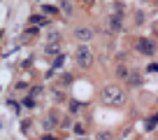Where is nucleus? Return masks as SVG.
I'll return each instance as SVG.
<instances>
[{
	"mask_svg": "<svg viewBox=\"0 0 158 140\" xmlns=\"http://www.w3.org/2000/svg\"><path fill=\"white\" fill-rule=\"evenodd\" d=\"M100 96H102V103L107 107H123L126 105V91L118 84H107Z\"/></svg>",
	"mask_w": 158,
	"mask_h": 140,
	"instance_id": "f257e3e1",
	"label": "nucleus"
},
{
	"mask_svg": "<svg viewBox=\"0 0 158 140\" xmlns=\"http://www.w3.org/2000/svg\"><path fill=\"white\" fill-rule=\"evenodd\" d=\"M74 59H77V65H79L81 70L89 68V65L93 63V54H91V49H89L86 45H81L77 51H74Z\"/></svg>",
	"mask_w": 158,
	"mask_h": 140,
	"instance_id": "f03ea898",
	"label": "nucleus"
},
{
	"mask_svg": "<svg viewBox=\"0 0 158 140\" xmlns=\"http://www.w3.org/2000/svg\"><path fill=\"white\" fill-rule=\"evenodd\" d=\"M137 51L144 56H151L156 54V45H153V40H149V37H142V40L137 42Z\"/></svg>",
	"mask_w": 158,
	"mask_h": 140,
	"instance_id": "7ed1b4c3",
	"label": "nucleus"
},
{
	"mask_svg": "<svg viewBox=\"0 0 158 140\" xmlns=\"http://www.w3.org/2000/svg\"><path fill=\"white\" fill-rule=\"evenodd\" d=\"M74 37H77L79 42H89L91 37H93V30H91V28H84V26H81V28L74 30Z\"/></svg>",
	"mask_w": 158,
	"mask_h": 140,
	"instance_id": "20e7f679",
	"label": "nucleus"
},
{
	"mask_svg": "<svg viewBox=\"0 0 158 140\" xmlns=\"http://www.w3.org/2000/svg\"><path fill=\"white\" fill-rule=\"evenodd\" d=\"M116 77H118V80H128V77H130V68L118 65V68H116Z\"/></svg>",
	"mask_w": 158,
	"mask_h": 140,
	"instance_id": "39448f33",
	"label": "nucleus"
},
{
	"mask_svg": "<svg viewBox=\"0 0 158 140\" xmlns=\"http://www.w3.org/2000/svg\"><path fill=\"white\" fill-rule=\"evenodd\" d=\"M30 24H33V26H44L47 19H44V16H40V14H35V16H30Z\"/></svg>",
	"mask_w": 158,
	"mask_h": 140,
	"instance_id": "423d86ee",
	"label": "nucleus"
},
{
	"mask_svg": "<svg viewBox=\"0 0 158 140\" xmlns=\"http://www.w3.org/2000/svg\"><path fill=\"white\" fill-rule=\"evenodd\" d=\"M156 126H158V115H153L151 119L147 121V131H153V129H156Z\"/></svg>",
	"mask_w": 158,
	"mask_h": 140,
	"instance_id": "0eeeda50",
	"label": "nucleus"
},
{
	"mask_svg": "<svg viewBox=\"0 0 158 140\" xmlns=\"http://www.w3.org/2000/svg\"><path fill=\"white\" fill-rule=\"evenodd\" d=\"M60 10H63L65 14H72V5H70V2H65V0L60 2Z\"/></svg>",
	"mask_w": 158,
	"mask_h": 140,
	"instance_id": "6e6552de",
	"label": "nucleus"
},
{
	"mask_svg": "<svg viewBox=\"0 0 158 140\" xmlns=\"http://www.w3.org/2000/svg\"><path fill=\"white\" fill-rule=\"evenodd\" d=\"M44 14H58V7H49V5H44Z\"/></svg>",
	"mask_w": 158,
	"mask_h": 140,
	"instance_id": "1a4fd4ad",
	"label": "nucleus"
},
{
	"mask_svg": "<svg viewBox=\"0 0 158 140\" xmlns=\"http://www.w3.org/2000/svg\"><path fill=\"white\" fill-rule=\"evenodd\" d=\"M74 133H77V135H84V133H86L84 124H77V126H74Z\"/></svg>",
	"mask_w": 158,
	"mask_h": 140,
	"instance_id": "9d476101",
	"label": "nucleus"
},
{
	"mask_svg": "<svg viewBox=\"0 0 158 140\" xmlns=\"http://www.w3.org/2000/svg\"><path fill=\"white\" fill-rule=\"evenodd\" d=\"M63 61H65V56H56V61H54V70H56V68H60V65H63Z\"/></svg>",
	"mask_w": 158,
	"mask_h": 140,
	"instance_id": "9b49d317",
	"label": "nucleus"
},
{
	"mask_svg": "<svg viewBox=\"0 0 158 140\" xmlns=\"http://www.w3.org/2000/svg\"><path fill=\"white\" fill-rule=\"evenodd\" d=\"M70 112H79V103H77V100H72V103H70Z\"/></svg>",
	"mask_w": 158,
	"mask_h": 140,
	"instance_id": "f8f14e48",
	"label": "nucleus"
},
{
	"mask_svg": "<svg viewBox=\"0 0 158 140\" xmlns=\"http://www.w3.org/2000/svg\"><path fill=\"white\" fill-rule=\"evenodd\" d=\"M23 105H26V107H35V100H33V98H26Z\"/></svg>",
	"mask_w": 158,
	"mask_h": 140,
	"instance_id": "ddd939ff",
	"label": "nucleus"
},
{
	"mask_svg": "<svg viewBox=\"0 0 158 140\" xmlns=\"http://www.w3.org/2000/svg\"><path fill=\"white\" fill-rule=\"evenodd\" d=\"M147 70H149V72H158V63H151Z\"/></svg>",
	"mask_w": 158,
	"mask_h": 140,
	"instance_id": "4468645a",
	"label": "nucleus"
},
{
	"mask_svg": "<svg viewBox=\"0 0 158 140\" xmlns=\"http://www.w3.org/2000/svg\"><path fill=\"white\" fill-rule=\"evenodd\" d=\"M98 140H112V135H109V133H100Z\"/></svg>",
	"mask_w": 158,
	"mask_h": 140,
	"instance_id": "2eb2a0df",
	"label": "nucleus"
},
{
	"mask_svg": "<svg viewBox=\"0 0 158 140\" xmlns=\"http://www.w3.org/2000/svg\"><path fill=\"white\" fill-rule=\"evenodd\" d=\"M10 107H12L14 112H19V103H14V100H10Z\"/></svg>",
	"mask_w": 158,
	"mask_h": 140,
	"instance_id": "dca6fc26",
	"label": "nucleus"
},
{
	"mask_svg": "<svg viewBox=\"0 0 158 140\" xmlns=\"http://www.w3.org/2000/svg\"><path fill=\"white\" fill-rule=\"evenodd\" d=\"M42 140H56V138H54V135H44Z\"/></svg>",
	"mask_w": 158,
	"mask_h": 140,
	"instance_id": "f3484780",
	"label": "nucleus"
},
{
	"mask_svg": "<svg viewBox=\"0 0 158 140\" xmlns=\"http://www.w3.org/2000/svg\"><path fill=\"white\" fill-rule=\"evenodd\" d=\"M81 2H84V5H91V2H93V0H81Z\"/></svg>",
	"mask_w": 158,
	"mask_h": 140,
	"instance_id": "a211bd4d",
	"label": "nucleus"
}]
</instances>
